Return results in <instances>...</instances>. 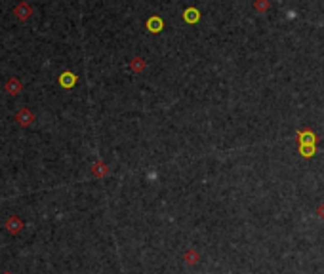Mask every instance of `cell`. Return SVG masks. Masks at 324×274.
<instances>
[{
	"label": "cell",
	"instance_id": "cell-1",
	"mask_svg": "<svg viewBox=\"0 0 324 274\" xmlns=\"http://www.w3.org/2000/svg\"><path fill=\"white\" fill-rule=\"evenodd\" d=\"M297 143L299 145H307V147H317V134L311 130V128H305V130H297L296 132Z\"/></svg>",
	"mask_w": 324,
	"mask_h": 274
},
{
	"label": "cell",
	"instance_id": "cell-2",
	"mask_svg": "<svg viewBox=\"0 0 324 274\" xmlns=\"http://www.w3.org/2000/svg\"><path fill=\"white\" fill-rule=\"evenodd\" d=\"M15 122H17L19 126L27 128L35 122V114L31 113V109H27V107H21L19 111L15 113Z\"/></svg>",
	"mask_w": 324,
	"mask_h": 274
},
{
	"label": "cell",
	"instance_id": "cell-3",
	"mask_svg": "<svg viewBox=\"0 0 324 274\" xmlns=\"http://www.w3.org/2000/svg\"><path fill=\"white\" fill-rule=\"evenodd\" d=\"M4 227L8 229V232L12 234V236H15V234H19L21 231H23V221H21V217H17V215H10V217L6 219V223H4Z\"/></svg>",
	"mask_w": 324,
	"mask_h": 274
},
{
	"label": "cell",
	"instance_id": "cell-4",
	"mask_svg": "<svg viewBox=\"0 0 324 274\" xmlns=\"http://www.w3.org/2000/svg\"><path fill=\"white\" fill-rule=\"evenodd\" d=\"M92 176L97 177V179H103V177L109 176V166H107V162L103 160H96L92 164Z\"/></svg>",
	"mask_w": 324,
	"mask_h": 274
},
{
	"label": "cell",
	"instance_id": "cell-5",
	"mask_svg": "<svg viewBox=\"0 0 324 274\" xmlns=\"http://www.w3.org/2000/svg\"><path fill=\"white\" fill-rule=\"evenodd\" d=\"M14 14L19 21H25V19H29V17L33 15V8L29 6L27 2H19V4L14 8Z\"/></svg>",
	"mask_w": 324,
	"mask_h": 274
},
{
	"label": "cell",
	"instance_id": "cell-6",
	"mask_svg": "<svg viewBox=\"0 0 324 274\" xmlns=\"http://www.w3.org/2000/svg\"><path fill=\"white\" fill-rule=\"evenodd\" d=\"M4 90H6L10 95H19L21 90H23V86H21L19 78L12 77V78H8V80H6V84H4Z\"/></svg>",
	"mask_w": 324,
	"mask_h": 274
},
{
	"label": "cell",
	"instance_id": "cell-7",
	"mask_svg": "<svg viewBox=\"0 0 324 274\" xmlns=\"http://www.w3.org/2000/svg\"><path fill=\"white\" fill-rule=\"evenodd\" d=\"M76 80H78V78H76V74L73 70H65V72L59 74V84H61L63 88H67V90L76 84Z\"/></svg>",
	"mask_w": 324,
	"mask_h": 274
},
{
	"label": "cell",
	"instance_id": "cell-8",
	"mask_svg": "<svg viewBox=\"0 0 324 274\" xmlns=\"http://www.w3.org/2000/svg\"><path fill=\"white\" fill-rule=\"evenodd\" d=\"M145 25H147V31H149V33H155V35H157V33H160V31H162V27H164V23H162V19H160L159 15H151V17L147 19V23H145Z\"/></svg>",
	"mask_w": 324,
	"mask_h": 274
},
{
	"label": "cell",
	"instance_id": "cell-9",
	"mask_svg": "<svg viewBox=\"0 0 324 274\" xmlns=\"http://www.w3.org/2000/svg\"><path fill=\"white\" fill-rule=\"evenodd\" d=\"M200 19V12L197 10L195 6H189V8H185L183 10V21H187V23H197Z\"/></svg>",
	"mask_w": 324,
	"mask_h": 274
},
{
	"label": "cell",
	"instance_id": "cell-10",
	"mask_svg": "<svg viewBox=\"0 0 324 274\" xmlns=\"http://www.w3.org/2000/svg\"><path fill=\"white\" fill-rule=\"evenodd\" d=\"M199 259H200V255H199V252L197 250H187L185 253H183V261H185L187 265H197L199 263Z\"/></svg>",
	"mask_w": 324,
	"mask_h": 274
},
{
	"label": "cell",
	"instance_id": "cell-11",
	"mask_svg": "<svg viewBox=\"0 0 324 274\" xmlns=\"http://www.w3.org/2000/svg\"><path fill=\"white\" fill-rule=\"evenodd\" d=\"M130 69H132V72H136V74L143 72V70H145L143 57H134V59H132V63H130Z\"/></svg>",
	"mask_w": 324,
	"mask_h": 274
},
{
	"label": "cell",
	"instance_id": "cell-12",
	"mask_svg": "<svg viewBox=\"0 0 324 274\" xmlns=\"http://www.w3.org/2000/svg\"><path fill=\"white\" fill-rule=\"evenodd\" d=\"M271 8V2L269 0H255L254 2V10L255 12H260V14H267Z\"/></svg>",
	"mask_w": 324,
	"mask_h": 274
},
{
	"label": "cell",
	"instance_id": "cell-13",
	"mask_svg": "<svg viewBox=\"0 0 324 274\" xmlns=\"http://www.w3.org/2000/svg\"><path fill=\"white\" fill-rule=\"evenodd\" d=\"M299 155L304 156V158H313L315 153H317V147H307V145H299Z\"/></svg>",
	"mask_w": 324,
	"mask_h": 274
},
{
	"label": "cell",
	"instance_id": "cell-14",
	"mask_svg": "<svg viewBox=\"0 0 324 274\" xmlns=\"http://www.w3.org/2000/svg\"><path fill=\"white\" fill-rule=\"evenodd\" d=\"M317 215H318L320 219H324V202L317 208Z\"/></svg>",
	"mask_w": 324,
	"mask_h": 274
},
{
	"label": "cell",
	"instance_id": "cell-15",
	"mask_svg": "<svg viewBox=\"0 0 324 274\" xmlns=\"http://www.w3.org/2000/svg\"><path fill=\"white\" fill-rule=\"evenodd\" d=\"M4 274H12V272H4Z\"/></svg>",
	"mask_w": 324,
	"mask_h": 274
}]
</instances>
